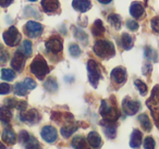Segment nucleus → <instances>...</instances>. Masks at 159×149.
<instances>
[{
    "label": "nucleus",
    "instance_id": "9",
    "mask_svg": "<svg viewBox=\"0 0 159 149\" xmlns=\"http://www.w3.org/2000/svg\"><path fill=\"white\" fill-rule=\"evenodd\" d=\"M19 118H20L21 120L25 123H29V124H35V123H37L38 121H39L40 115L36 110L31 109V110H27V111H25V110L21 111Z\"/></svg>",
    "mask_w": 159,
    "mask_h": 149
},
{
    "label": "nucleus",
    "instance_id": "1",
    "mask_svg": "<svg viewBox=\"0 0 159 149\" xmlns=\"http://www.w3.org/2000/svg\"><path fill=\"white\" fill-rule=\"evenodd\" d=\"M94 52L100 58H110L116 53L115 46L109 40H97L94 45Z\"/></svg>",
    "mask_w": 159,
    "mask_h": 149
},
{
    "label": "nucleus",
    "instance_id": "30",
    "mask_svg": "<svg viewBox=\"0 0 159 149\" xmlns=\"http://www.w3.org/2000/svg\"><path fill=\"white\" fill-rule=\"evenodd\" d=\"M16 77V73L11 69H2L1 70V79L5 81H12Z\"/></svg>",
    "mask_w": 159,
    "mask_h": 149
},
{
    "label": "nucleus",
    "instance_id": "39",
    "mask_svg": "<svg viewBox=\"0 0 159 149\" xmlns=\"http://www.w3.org/2000/svg\"><path fill=\"white\" fill-rule=\"evenodd\" d=\"M10 89H11V87H10L9 84H7V83L0 84V95L8 94V93L10 92Z\"/></svg>",
    "mask_w": 159,
    "mask_h": 149
},
{
    "label": "nucleus",
    "instance_id": "42",
    "mask_svg": "<svg viewBox=\"0 0 159 149\" xmlns=\"http://www.w3.org/2000/svg\"><path fill=\"white\" fill-rule=\"evenodd\" d=\"M12 2H13V0H0V6L3 8H7V7H9Z\"/></svg>",
    "mask_w": 159,
    "mask_h": 149
},
{
    "label": "nucleus",
    "instance_id": "38",
    "mask_svg": "<svg viewBox=\"0 0 159 149\" xmlns=\"http://www.w3.org/2000/svg\"><path fill=\"white\" fill-rule=\"evenodd\" d=\"M23 84H24V86L27 88V89H34V88L36 87V83L34 79H32L31 77H26V79H24V81L22 82Z\"/></svg>",
    "mask_w": 159,
    "mask_h": 149
},
{
    "label": "nucleus",
    "instance_id": "26",
    "mask_svg": "<svg viewBox=\"0 0 159 149\" xmlns=\"http://www.w3.org/2000/svg\"><path fill=\"white\" fill-rule=\"evenodd\" d=\"M121 43H122V47H123L125 50H129L133 47V39L129 34L124 33L121 36Z\"/></svg>",
    "mask_w": 159,
    "mask_h": 149
},
{
    "label": "nucleus",
    "instance_id": "29",
    "mask_svg": "<svg viewBox=\"0 0 159 149\" xmlns=\"http://www.w3.org/2000/svg\"><path fill=\"white\" fill-rule=\"evenodd\" d=\"M108 21L113 27H116L117 29H119L121 27V18L118 14H110L108 16Z\"/></svg>",
    "mask_w": 159,
    "mask_h": 149
},
{
    "label": "nucleus",
    "instance_id": "23",
    "mask_svg": "<svg viewBox=\"0 0 159 149\" xmlns=\"http://www.w3.org/2000/svg\"><path fill=\"white\" fill-rule=\"evenodd\" d=\"M139 121L141 122L143 129H145L146 132H149L152 129V123H150V120L148 118V115L146 113H143L139 116Z\"/></svg>",
    "mask_w": 159,
    "mask_h": 149
},
{
    "label": "nucleus",
    "instance_id": "25",
    "mask_svg": "<svg viewBox=\"0 0 159 149\" xmlns=\"http://www.w3.org/2000/svg\"><path fill=\"white\" fill-rule=\"evenodd\" d=\"M71 144L75 149H84L85 146H86V142H85L84 137H82V136H75L72 139Z\"/></svg>",
    "mask_w": 159,
    "mask_h": 149
},
{
    "label": "nucleus",
    "instance_id": "32",
    "mask_svg": "<svg viewBox=\"0 0 159 149\" xmlns=\"http://www.w3.org/2000/svg\"><path fill=\"white\" fill-rule=\"evenodd\" d=\"M13 90L16 95H19V96H25V95L27 94V90L29 89L25 87L23 83H16V85H14Z\"/></svg>",
    "mask_w": 159,
    "mask_h": 149
},
{
    "label": "nucleus",
    "instance_id": "3",
    "mask_svg": "<svg viewBox=\"0 0 159 149\" xmlns=\"http://www.w3.org/2000/svg\"><path fill=\"white\" fill-rule=\"evenodd\" d=\"M31 71L37 79H43L49 73V68L46 60L42 56H37L31 64Z\"/></svg>",
    "mask_w": 159,
    "mask_h": 149
},
{
    "label": "nucleus",
    "instance_id": "16",
    "mask_svg": "<svg viewBox=\"0 0 159 149\" xmlns=\"http://www.w3.org/2000/svg\"><path fill=\"white\" fill-rule=\"evenodd\" d=\"M91 1L89 0H73L72 7L76 11L80 12H86L87 10L91 9Z\"/></svg>",
    "mask_w": 159,
    "mask_h": 149
},
{
    "label": "nucleus",
    "instance_id": "34",
    "mask_svg": "<svg viewBox=\"0 0 159 149\" xmlns=\"http://www.w3.org/2000/svg\"><path fill=\"white\" fill-rule=\"evenodd\" d=\"M8 59H9V55H8V52L6 51V49L0 45V65H1V64H5L6 62L8 61Z\"/></svg>",
    "mask_w": 159,
    "mask_h": 149
},
{
    "label": "nucleus",
    "instance_id": "27",
    "mask_svg": "<svg viewBox=\"0 0 159 149\" xmlns=\"http://www.w3.org/2000/svg\"><path fill=\"white\" fill-rule=\"evenodd\" d=\"M45 88H46L48 92L53 93L58 89V85H57V82L53 77H49L47 79V81L45 82Z\"/></svg>",
    "mask_w": 159,
    "mask_h": 149
},
{
    "label": "nucleus",
    "instance_id": "2",
    "mask_svg": "<svg viewBox=\"0 0 159 149\" xmlns=\"http://www.w3.org/2000/svg\"><path fill=\"white\" fill-rule=\"evenodd\" d=\"M100 114L107 122L115 123L118 120L120 113L117 109V106L115 103H110L106 100H102V106H100Z\"/></svg>",
    "mask_w": 159,
    "mask_h": 149
},
{
    "label": "nucleus",
    "instance_id": "41",
    "mask_svg": "<svg viewBox=\"0 0 159 149\" xmlns=\"http://www.w3.org/2000/svg\"><path fill=\"white\" fill-rule=\"evenodd\" d=\"M152 29H154L156 33L159 32V18L158 16H156V18H154L152 20Z\"/></svg>",
    "mask_w": 159,
    "mask_h": 149
},
{
    "label": "nucleus",
    "instance_id": "40",
    "mask_svg": "<svg viewBox=\"0 0 159 149\" xmlns=\"http://www.w3.org/2000/svg\"><path fill=\"white\" fill-rule=\"evenodd\" d=\"M126 26H128V29H130V31H136V29H139V24L133 20L126 21Z\"/></svg>",
    "mask_w": 159,
    "mask_h": 149
},
{
    "label": "nucleus",
    "instance_id": "20",
    "mask_svg": "<svg viewBox=\"0 0 159 149\" xmlns=\"http://www.w3.org/2000/svg\"><path fill=\"white\" fill-rule=\"evenodd\" d=\"M142 133L139 129H134L132 132V135H131V142L130 145L132 148H139L142 144Z\"/></svg>",
    "mask_w": 159,
    "mask_h": 149
},
{
    "label": "nucleus",
    "instance_id": "12",
    "mask_svg": "<svg viewBox=\"0 0 159 149\" xmlns=\"http://www.w3.org/2000/svg\"><path fill=\"white\" fill-rule=\"evenodd\" d=\"M25 58L26 57H25L20 50L16 51L11 60V66L16 71H19V72L22 71L23 68H24V64H25Z\"/></svg>",
    "mask_w": 159,
    "mask_h": 149
},
{
    "label": "nucleus",
    "instance_id": "7",
    "mask_svg": "<svg viewBox=\"0 0 159 149\" xmlns=\"http://www.w3.org/2000/svg\"><path fill=\"white\" fill-rule=\"evenodd\" d=\"M24 32L29 37L35 38L43 33V26L35 21H29L24 26Z\"/></svg>",
    "mask_w": 159,
    "mask_h": 149
},
{
    "label": "nucleus",
    "instance_id": "6",
    "mask_svg": "<svg viewBox=\"0 0 159 149\" xmlns=\"http://www.w3.org/2000/svg\"><path fill=\"white\" fill-rule=\"evenodd\" d=\"M19 138H20V142H22L25 149H40L38 140L34 136H32L31 134L27 133L26 131L21 132Z\"/></svg>",
    "mask_w": 159,
    "mask_h": 149
},
{
    "label": "nucleus",
    "instance_id": "17",
    "mask_svg": "<svg viewBox=\"0 0 159 149\" xmlns=\"http://www.w3.org/2000/svg\"><path fill=\"white\" fill-rule=\"evenodd\" d=\"M2 140L8 145H13L16 142V135L13 132V129H11L10 127L5 129V131L2 132Z\"/></svg>",
    "mask_w": 159,
    "mask_h": 149
},
{
    "label": "nucleus",
    "instance_id": "45",
    "mask_svg": "<svg viewBox=\"0 0 159 149\" xmlns=\"http://www.w3.org/2000/svg\"><path fill=\"white\" fill-rule=\"evenodd\" d=\"M29 1H33L34 2V1H37V0H29Z\"/></svg>",
    "mask_w": 159,
    "mask_h": 149
},
{
    "label": "nucleus",
    "instance_id": "4",
    "mask_svg": "<svg viewBox=\"0 0 159 149\" xmlns=\"http://www.w3.org/2000/svg\"><path fill=\"white\" fill-rule=\"evenodd\" d=\"M87 71H89V83L94 86V87H97L98 82L100 79V70L99 65L96 63V61L94 60H89L87 62Z\"/></svg>",
    "mask_w": 159,
    "mask_h": 149
},
{
    "label": "nucleus",
    "instance_id": "19",
    "mask_svg": "<svg viewBox=\"0 0 159 149\" xmlns=\"http://www.w3.org/2000/svg\"><path fill=\"white\" fill-rule=\"evenodd\" d=\"M87 142H89V146L94 147V148H99L102 146V138L96 132H91L87 135Z\"/></svg>",
    "mask_w": 159,
    "mask_h": 149
},
{
    "label": "nucleus",
    "instance_id": "8",
    "mask_svg": "<svg viewBox=\"0 0 159 149\" xmlns=\"http://www.w3.org/2000/svg\"><path fill=\"white\" fill-rule=\"evenodd\" d=\"M141 108V103L137 100H133L130 98H125L122 102V109H123L124 113L128 115H133L135 114Z\"/></svg>",
    "mask_w": 159,
    "mask_h": 149
},
{
    "label": "nucleus",
    "instance_id": "15",
    "mask_svg": "<svg viewBox=\"0 0 159 149\" xmlns=\"http://www.w3.org/2000/svg\"><path fill=\"white\" fill-rule=\"evenodd\" d=\"M5 107L9 108V109L16 108V109L20 110V111H23V110L26 109L27 103L25 102V101L16 100V99H14V98H8V99H6V101H5Z\"/></svg>",
    "mask_w": 159,
    "mask_h": 149
},
{
    "label": "nucleus",
    "instance_id": "18",
    "mask_svg": "<svg viewBox=\"0 0 159 149\" xmlns=\"http://www.w3.org/2000/svg\"><path fill=\"white\" fill-rule=\"evenodd\" d=\"M130 13H131V16H132L133 18H135V19L141 18V16H143V13H144L143 5H142L141 2H139V1H135V2H133L132 5H131V7H130Z\"/></svg>",
    "mask_w": 159,
    "mask_h": 149
},
{
    "label": "nucleus",
    "instance_id": "14",
    "mask_svg": "<svg viewBox=\"0 0 159 149\" xmlns=\"http://www.w3.org/2000/svg\"><path fill=\"white\" fill-rule=\"evenodd\" d=\"M111 79L118 84H122L126 81V72L123 68H116L111 72Z\"/></svg>",
    "mask_w": 159,
    "mask_h": 149
},
{
    "label": "nucleus",
    "instance_id": "11",
    "mask_svg": "<svg viewBox=\"0 0 159 149\" xmlns=\"http://www.w3.org/2000/svg\"><path fill=\"white\" fill-rule=\"evenodd\" d=\"M40 135H42V138L47 142H53L56 139H57V131L53 126H50V125H47V126H44L40 132Z\"/></svg>",
    "mask_w": 159,
    "mask_h": 149
},
{
    "label": "nucleus",
    "instance_id": "21",
    "mask_svg": "<svg viewBox=\"0 0 159 149\" xmlns=\"http://www.w3.org/2000/svg\"><path fill=\"white\" fill-rule=\"evenodd\" d=\"M12 118V112L9 108L0 107V121L5 124H9Z\"/></svg>",
    "mask_w": 159,
    "mask_h": 149
},
{
    "label": "nucleus",
    "instance_id": "43",
    "mask_svg": "<svg viewBox=\"0 0 159 149\" xmlns=\"http://www.w3.org/2000/svg\"><path fill=\"white\" fill-rule=\"evenodd\" d=\"M100 3H104V5H107V3H109V2H111L112 0H98Z\"/></svg>",
    "mask_w": 159,
    "mask_h": 149
},
{
    "label": "nucleus",
    "instance_id": "28",
    "mask_svg": "<svg viewBox=\"0 0 159 149\" xmlns=\"http://www.w3.org/2000/svg\"><path fill=\"white\" fill-rule=\"evenodd\" d=\"M20 51L25 57H30L32 55V43L30 40H24L22 43V47H21Z\"/></svg>",
    "mask_w": 159,
    "mask_h": 149
},
{
    "label": "nucleus",
    "instance_id": "33",
    "mask_svg": "<svg viewBox=\"0 0 159 149\" xmlns=\"http://www.w3.org/2000/svg\"><path fill=\"white\" fill-rule=\"evenodd\" d=\"M135 86L139 88L141 95H143V96H144V95L147 94V86H146L145 83H144V82H142L141 79H136V81H135Z\"/></svg>",
    "mask_w": 159,
    "mask_h": 149
},
{
    "label": "nucleus",
    "instance_id": "35",
    "mask_svg": "<svg viewBox=\"0 0 159 149\" xmlns=\"http://www.w3.org/2000/svg\"><path fill=\"white\" fill-rule=\"evenodd\" d=\"M145 57L147 59H152L154 61H157V52L154 49L149 48V47H146L145 48Z\"/></svg>",
    "mask_w": 159,
    "mask_h": 149
},
{
    "label": "nucleus",
    "instance_id": "44",
    "mask_svg": "<svg viewBox=\"0 0 159 149\" xmlns=\"http://www.w3.org/2000/svg\"><path fill=\"white\" fill-rule=\"evenodd\" d=\"M0 149H6V146L2 144V142H0Z\"/></svg>",
    "mask_w": 159,
    "mask_h": 149
},
{
    "label": "nucleus",
    "instance_id": "22",
    "mask_svg": "<svg viewBox=\"0 0 159 149\" xmlns=\"http://www.w3.org/2000/svg\"><path fill=\"white\" fill-rule=\"evenodd\" d=\"M92 33H93L94 36H102L105 33V26L102 24V22L100 20L95 21L94 25L92 26Z\"/></svg>",
    "mask_w": 159,
    "mask_h": 149
},
{
    "label": "nucleus",
    "instance_id": "31",
    "mask_svg": "<svg viewBox=\"0 0 159 149\" xmlns=\"http://www.w3.org/2000/svg\"><path fill=\"white\" fill-rule=\"evenodd\" d=\"M74 36L77 38L79 40H81V42H83V44H86L87 40H89V36H87L86 33H84L83 31H81L80 29H76V27H74Z\"/></svg>",
    "mask_w": 159,
    "mask_h": 149
},
{
    "label": "nucleus",
    "instance_id": "10",
    "mask_svg": "<svg viewBox=\"0 0 159 149\" xmlns=\"http://www.w3.org/2000/svg\"><path fill=\"white\" fill-rule=\"evenodd\" d=\"M45 46H46V49L49 52H52V53H59L62 50V48H63L61 39L58 36H52V37L49 38L45 43Z\"/></svg>",
    "mask_w": 159,
    "mask_h": 149
},
{
    "label": "nucleus",
    "instance_id": "24",
    "mask_svg": "<svg viewBox=\"0 0 159 149\" xmlns=\"http://www.w3.org/2000/svg\"><path fill=\"white\" fill-rule=\"evenodd\" d=\"M76 129H77V125L68 124L61 129V134H62V136H64L66 138H68V137H70V136L72 135Z\"/></svg>",
    "mask_w": 159,
    "mask_h": 149
},
{
    "label": "nucleus",
    "instance_id": "36",
    "mask_svg": "<svg viewBox=\"0 0 159 149\" xmlns=\"http://www.w3.org/2000/svg\"><path fill=\"white\" fill-rule=\"evenodd\" d=\"M155 140L152 137H150V136H148V137L145 138V140H144V148L145 149H155Z\"/></svg>",
    "mask_w": 159,
    "mask_h": 149
},
{
    "label": "nucleus",
    "instance_id": "37",
    "mask_svg": "<svg viewBox=\"0 0 159 149\" xmlns=\"http://www.w3.org/2000/svg\"><path fill=\"white\" fill-rule=\"evenodd\" d=\"M70 53L72 57L76 58L81 55V49H80V47L77 46L76 44H72V45H70Z\"/></svg>",
    "mask_w": 159,
    "mask_h": 149
},
{
    "label": "nucleus",
    "instance_id": "13",
    "mask_svg": "<svg viewBox=\"0 0 159 149\" xmlns=\"http://www.w3.org/2000/svg\"><path fill=\"white\" fill-rule=\"evenodd\" d=\"M42 7L46 13H53L59 10L60 3L58 0H42Z\"/></svg>",
    "mask_w": 159,
    "mask_h": 149
},
{
    "label": "nucleus",
    "instance_id": "5",
    "mask_svg": "<svg viewBox=\"0 0 159 149\" xmlns=\"http://www.w3.org/2000/svg\"><path fill=\"white\" fill-rule=\"evenodd\" d=\"M5 43L10 47H14L20 43L21 40V34L19 33L18 29L14 26H11L3 33L2 35Z\"/></svg>",
    "mask_w": 159,
    "mask_h": 149
}]
</instances>
